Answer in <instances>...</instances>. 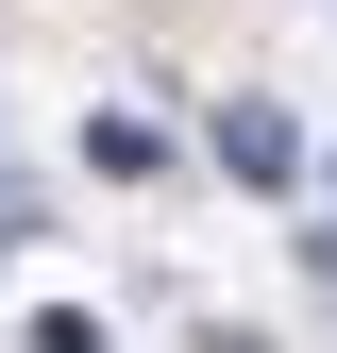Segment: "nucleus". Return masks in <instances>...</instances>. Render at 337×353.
<instances>
[{"label":"nucleus","mask_w":337,"mask_h":353,"mask_svg":"<svg viewBox=\"0 0 337 353\" xmlns=\"http://www.w3.org/2000/svg\"><path fill=\"white\" fill-rule=\"evenodd\" d=\"M287 152H304V135H287V101H220V168H236V185H304Z\"/></svg>","instance_id":"nucleus-1"},{"label":"nucleus","mask_w":337,"mask_h":353,"mask_svg":"<svg viewBox=\"0 0 337 353\" xmlns=\"http://www.w3.org/2000/svg\"><path fill=\"white\" fill-rule=\"evenodd\" d=\"M84 168H102V185H152L168 135H152V118H84Z\"/></svg>","instance_id":"nucleus-2"}]
</instances>
